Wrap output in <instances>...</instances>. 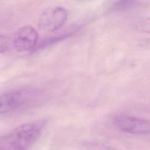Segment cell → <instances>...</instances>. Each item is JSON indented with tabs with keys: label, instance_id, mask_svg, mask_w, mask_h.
Instances as JSON below:
<instances>
[{
	"label": "cell",
	"instance_id": "6da1fadb",
	"mask_svg": "<svg viewBox=\"0 0 150 150\" xmlns=\"http://www.w3.org/2000/svg\"><path fill=\"white\" fill-rule=\"evenodd\" d=\"M46 122L44 120L22 124L0 139L9 150H28L38 139Z\"/></svg>",
	"mask_w": 150,
	"mask_h": 150
},
{
	"label": "cell",
	"instance_id": "7a4b0ae2",
	"mask_svg": "<svg viewBox=\"0 0 150 150\" xmlns=\"http://www.w3.org/2000/svg\"><path fill=\"white\" fill-rule=\"evenodd\" d=\"M36 91L28 89H16L0 95V114L16 110L36 96Z\"/></svg>",
	"mask_w": 150,
	"mask_h": 150
},
{
	"label": "cell",
	"instance_id": "3957f363",
	"mask_svg": "<svg viewBox=\"0 0 150 150\" xmlns=\"http://www.w3.org/2000/svg\"><path fill=\"white\" fill-rule=\"evenodd\" d=\"M67 18V11L60 6L46 9L39 19V28L45 32H54L61 28Z\"/></svg>",
	"mask_w": 150,
	"mask_h": 150
},
{
	"label": "cell",
	"instance_id": "277c9868",
	"mask_svg": "<svg viewBox=\"0 0 150 150\" xmlns=\"http://www.w3.org/2000/svg\"><path fill=\"white\" fill-rule=\"evenodd\" d=\"M37 30L31 26L19 28L11 40L12 47L18 52L32 51L37 46L38 39Z\"/></svg>",
	"mask_w": 150,
	"mask_h": 150
},
{
	"label": "cell",
	"instance_id": "5b68a950",
	"mask_svg": "<svg viewBox=\"0 0 150 150\" xmlns=\"http://www.w3.org/2000/svg\"><path fill=\"white\" fill-rule=\"evenodd\" d=\"M114 124L121 131L135 135H146L149 132V121L138 117L119 115L114 118Z\"/></svg>",
	"mask_w": 150,
	"mask_h": 150
},
{
	"label": "cell",
	"instance_id": "8992f818",
	"mask_svg": "<svg viewBox=\"0 0 150 150\" xmlns=\"http://www.w3.org/2000/svg\"><path fill=\"white\" fill-rule=\"evenodd\" d=\"M139 0H110L109 8L115 11H122L135 5Z\"/></svg>",
	"mask_w": 150,
	"mask_h": 150
},
{
	"label": "cell",
	"instance_id": "52a82bcc",
	"mask_svg": "<svg viewBox=\"0 0 150 150\" xmlns=\"http://www.w3.org/2000/svg\"><path fill=\"white\" fill-rule=\"evenodd\" d=\"M11 47V40L5 36L0 35V53L7 52Z\"/></svg>",
	"mask_w": 150,
	"mask_h": 150
},
{
	"label": "cell",
	"instance_id": "ba28073f",
	"mask_svg": "<svg viewBox=\"0 0 150 150\" xmlns=\"http://www.w3.org/2000/svg\"><path fill=\"white\" fill-rule=\"evenodd\" d=\"M0 150H9L6 148H5L1 142H0Z\"/></svg>",
	"mask_w": 150,
	"mask_h": 150
}]
</instances>
